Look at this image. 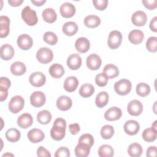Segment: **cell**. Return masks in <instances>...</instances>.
I'll use <instances>...</instances> for the list:
<instances>
[{"mask_svg": "<svg viewBox=\"0 0 157 157\" xmlns=\"http://www.w3.org/2000/svg\"><path fill=\"white\" fill-rule=\"evenodd\" d=\"M66 121L62 118H57L50 130L51 137L56 141L62 140L66 135Z\"/></svg>", "mask_w": 157, "mask_h": 157, "instance_id": "6da1fadb", "label": "cell"}, {"mask_svg": "<svg viewBox=\"0 0 157 157\" xmlns=\"http://www.w3.org/2000/svg\"><path fill=\"white\" fill-rule=\"evenodd\" d=\"M21 15L23 21L29 26H34L37 24L38 21L36 12L28 6L23 9Z\"/></svg>", "mask_w": 157, "mask_h": 157, "instance_id": "7a4b0ae2", "label": "cell"}, {"mask_svg": "<svg viewBox=\"0 0 157 157\" xmlns=\"http://www.w3.org/2000/svg\"><path fill=\"white\" fill-rule=\"evenodd\" d=\"M113 88L115 91L118 94L124 96L130 93L132 88V83L129 80L123 78L116 82Z\"/></svg>", "mask_w": 157, "mask_h": 157, "instance_id": "3957f363", "label": "cell"}, {"mask_svg": "<svg viewBox=\"0 0 157 157\" xmlns=\"http://www.w3.org/2000/svg\"><path fill=\"white\" fill-rule=\"evenodd\" d=\"M53 58V52L48 47L40 48L36 53V58L42 64H47L51 62Z\"/></svg>", "mask_w": 157, "mask_h": 157, "instance_id": "277c9868", "label": "cell"}, {"mask_svg": "<svg viewBox=\"0 0 157 157\" xmlns=\"http://www.w3.org/2000/svg\"><path fill=\"white\" fill-rule=\"evenodd\" d=\"M122 34L119 31H112L108 36L107 44L110 48L116 49L118 48L122 42Z\"/></svg>", "mask_w": 157, "mask_h": 157, "instance_id": "5b68a950", "label": "cell"}, {"mask_svg": "<svg viewBox=\"0 0 157 157\" xmlns=\"http://www.w3.org/2000/svg\"><path fill=\"white\" fill-rule=\"evenodd\" d=\"M25 105V100L20 95L13 96L9 102V110L13 113H17L21 111Z\"/></svg>", "mask_w": 157, "mask_h": 157, "instance_id": "8992f818", "label": "cell"}, {"mask_svg": "<svg viewBox=\"0 0 157 157\" xmlns=\"http://www.w3.org/2000/svg\"><path fill=\"white\" fill-rule=\"evenodd\" d=\"M46 101L45 94L39 91L33 92L30 96L31 104L35 107H40L44 105Z\"/></svg>", "mask_w": 157, "mask_h": 157, "instance_id": "52a82bcc", "label": "cell"}, {"mask_svg": "<svg viewBox=\"0 0 157 157\" xmlns=\"http://www.w3.org/2000/svg\"><path fill=\"white\" fill-rule=\"evenodd\" d=\"M29 82L33 86L40 87L45 84L46 82V77L41 72H34L30 75Z\"/></svg>", "mask_w": 157, "mask_h": 157, "instance_id": "ba28073f", "label": "cell"}, {"mask_svg": "<svg viewBox=\"0 0 157 157\" xmlns=\"http://www.w3.org/2000/svg\"><path fill=\"white\" fill-rule=\"evenodd\" d=\"M127 110L129 114L132 116H139L143 111V105L138 100H132L128 104Z\"/></svg>", "mask_w": 157, "mask_h": 157, "instance_id": "9c48e42d", "label": "cell"}, {"mask_svg": "<svg viewBox=\"0 0 157 157\" xmlns=\"http://www.w3.org/2000/svg\"><path fill=\"white\" fill-rule=\"evenodd\" d=\"M17 45L18 47L23 50H28L32 47L33 40L31 36L27 34H22L18 37Z\"/></svg>", "mask_w": 157, "mask_h": 157, "instance_id": "30bf717a", "label": "cell"}, {"mask_svg": "<svg viewBox=\"0 0 157 157\" xmlns=\"http://www.w3.org/2000/svg\"><path fill=\"white\" fill-rule=\"evenodd\" d=\"M86 63L88 69L92 71H96L101 67L102 61L101 57L98 55L92 53L87 56Z\"/></svg>", "mask_w": 157, "mask_h": 157, "instance_id": "8fae6325", "label": "cell"}, {"mask_svg": "<svg viewBox=\"0 0 157 157\" xmlns=\"http://www.w3.org/2000/svg\"><path fill=\"white\" fill-rule=\"evenodd\" d=\"M147 21V15L142 10H137L134 12L131 16L132 23L137 26H144Z\"/></svg>", "mask_w": 157, "mask_h": 157, "instance_id": "7c38bea8", "label": "cell"}, {"mask_svg": "<svg viewBox=\"0 0 157 157\" xmlns=\"http://www.w3.org/2000/svg\"><path fill=\"white\" fill-rule=\"evenodd\" d=\"M76 9L74 5L72 4L65 2L63 3L59 7V12L64 18H71L73 17L75 13Z\"/></svg>", "mask_w": 157, "mask_h": 157, "instance_id": "4fadbf2b", "label": "cell"}, {"mask_svg": "<svg viewBox=\"0 0 157 157\" xmlns=\"http://www.w3.org/2000/svg\"><path fill=\"white\" fill-rule=\"evenodd\" d=\"M29 140L31 143L37 144L42 142L45 138L44 132L39 129L33 128L28 131L27 134Z\"/></svg>", "mask_w": 157, "mask_h": 157, "instance_id": "5bb4252c", "label": "cell"}, {"mask_svg": "<svg viewBox=\"0 0 157 157\" xmlns=\"http://www.w3.org/2000/svg\"><path fill=\"white\" fill-rule=\"evenodd\" d=\"M123 129L127 134L129 136H134L137 134L139 131L140 124L137 121L130 120L125 122Z\"/></svg>", "mask_w": 157, "mask_h": 157, "instance_id": "9a60e30c", "label": "cell"}, {"mask_svg": "<svg viewBox=\"0 0 157 157\" xmlns=\"http://www.w3.org/2000/svg\"><path fill=\"white\" fill-rule=\"evenodd\" d=\"M122 115L121 110L117 107H111L107 109L104 113V118L106 120L112 121L119 120Z\"/></svg>", "mask_w": 157, "mask_h": 157, "instance_id": "2e32d148", "label": "cell"}, {"mask_svg": "<svg viewBox=\"0 0 157 157\" xmlns=\"http://www.w3.org/2000/svg\"><path fill=\"white\" fill-rule=\"evenodd\" d=\"M66 63L70 69L77 70L82 65V58L79 54L73 53L68 56Z\"/></svg>", "mask_w": 157, "mask_h": 157, "instance_id": "e0dca14e", "label": "cell"}, {"mask_svg": "<svg viewBox=\"0 0 157 157\" xmlns=\"http://www.w3.org/2000/svg\"><path fill=\"white\" fill-rule=\"evenodd\" d=\"M56 105L58 109L60 110L66 111L71 108L72 105V101L69 96L63 95L57 99Z\"/></svg>", "mask_w": 157, "mask_h": 157, "instance_id": "ac0fdd59", "label": "cell"}, {"mask_svg": "<svg viewBox=\"0 0 157 157\" xmlns=\"http://www.w3.org/2000/svg\"><path fill=\"white\" fill-rule=\"evenodd\" d=\"M33 123L32 115L29 113H24L17 118L18 126L23 129H26L31 126Z\"/></svg>", "mask_w": 157, "mask_h": 157, "instance_id": "d6986e66", "label": "cell"}, {"mask_svg": "<svg viewBox=\"0 0 157 157\" xmlns=\"http://www.w3.org/2000/svg\"><path fill=\"white\" fill-rule=\"evenodd\" d=\"M75 47L79 53H84L87 52L90 47V43L89 40L84 37L78 38L75 42Z\"/></svg>", "mask_w": 157, "mask_h": 157, "instance_id": "ffe728a7", "label": "cell"}, {"mask_svg": "<svg viewBox=\"0 0 157 157\" xmlns=\"http://www.w3.org/2000/svg\"><path fill=\"white\" fill-rule=\"evenodd\" d=\"M10 31V20L7 16L0 17V37H6L8 36Z\"/></svg>", "mask_w": 157, "mask_h": 157, "instance_id": "44dd1931", "label": "cell"}, {"mask_svg": "<svg viewBox=\"0 0 157 157\" xmlns=\"http://www.w3.org/2000/svg\"><path fill=\"white\" fill-rule=\"evenodd\" d=\"M14 55V49L13 47L9 44H6L1 47L0 49V56L3 60L7 61L13 58Z\"/></svg>", "mask_w": 157, "mask_h": 157, "instance_id": "7402d4cb", "label": "cell"}, {"mask_svg": "<svg viewBox=\"0 0 157 157\" xmlns=\"http://www.w3.org/2000/svg\"><path fill=\"white\" fill-rule=\"evenodd\" d=\"M144 38V33L139 29H133L128 34V39L131 43L134 45L140 44Z\"/></svg>", "mask_w": 157, "mask_h": 157, "instance_id": "603a6c76", "label": "cell"}, {"mask_svg": "<svg viewBox=\"0 0 157 157\" xmlns=\"http://www.w3.org/2000/svg\"><path fill=\"white\" fill-rule=\"evenodd\" d=\"M78 85V80L75 76H69L67 77L64 82V90L69 92L71 93L74 91Z\"/></svg>", "mask_w": 157, "mask_h": 157, "instance_id": "cb8c5ba5", "label": "cell"}, {"mask_svg": "<svg viewBox=\"0 0 157 157\" xmlns=\"http://www.w3.org/2000/svg\"><path fill=\"white\" fill-rule=\"evenodd\" d=\"M63 33L67 36L75 35L78 31V26L75 22L67 21L64 23L62 27Z\"/></svg>", "mask_w": 157, "mask_h": 157, "instance_id": "d4e9b609", "label": "cell"}, {"mask_svg": "<svg viewBox=\"0 0 157 157\" xmlns=\"http://www.w3.org/2000/svg\"><path fill=\"white\" fill-rule=\"evenodd\" d=\"M26 71L25 64L21 61H15L10 66V72L15 75H22Z\"/></svg>", "mask_w": 157, "mask_h": 157, "instance_id": "484cf974", "label": "cell"}, {"mask_svg": "<svg viewBox=\"0 0 157 157\" xmlns=\"http://www.w3.org/2000/svg\"><path fill=\"white\" fill-rule=\"evenodd\" d=\"M48 72L52 77L55 78H59L64 75V69L61 64L55 63L50 66L48 69Z\"/></svg>", "mask_w": 157, "mask_h": 157, "instance_id": "4316f807", "label": "cell"}, {"mask_svg": "<svg viewBox=\"0 0 157 157\" xmlns=\"http://www.w3.org/2000/svg\"><path fill=\"white\" fill-rule=\"evenodd\" d=\"M101 23L100 18L95 15H89L84 18V25L89 28L98 27Z\"/></svg>", "mask_w": 157, "mask_h": 157, "instance_id": "83f0119b", "label": "cell"}, {"mask_svg": "<svg viewBox=\"0 0 157 157\" xmlns=\"http://www.w3.org/2000/svg\"><path fill=\"white\" fill-rule=\"evenodd\" d=\"M44 20L47 23H52L57 18V14L55 10L52 8H47L42 11V13Z\"/></svg>", "mask_w": 157, "mask_h": 157, "instance_id": "f1b7e54d", "label": "cell"}, {"mask_svg": "<svg viewBox=\"0 0 157 157\" xmlns=\"http://www.w3.org/2000/svg\"><path fill=\"white\" fill-rule=\"evenodd\" d=\"M109 78H113L119 75V69L118 67L113 64L105 65L103 69V72Z\"/></svg>", "mask_w": 157, "mask_h": 157, "instance_id": "f546056e", "label": "cell"}, {"mask_svg": "<svg viewBox=\"0 0 157 157\" xmlns=\"http://www.w3.org/2000/svg\"><path fill=\"white\" fill-rule=\"evenodd\" d=\"M143 153V149L140 144L134 142L130 144L128 148V153L132 157H139Z\"/></svg>", "mask_w": 157, "mask_h": 157, "instance_id": "4dcf8cb0", "label": "cell"}, {"mask_svg": "<svg viewBox=\"0 0 157 157\" xmlns=\"http://www.w3.org/2000/svg\"><path fill=\"white\" fill-rule=\"evenodd\" d=\"M109 94L105 91L99 93L95 99V103L98 107L102 108L105 106L109 102Z\"/></svg>", "mask_w": 157, "mask_h": 157, "instance_id": "1f68e13d", "label": "cell"}, {"mask_svg": "<svg viewBox=\"0 0 157 157\" xmlns=\"http://www.w3.org/2000/svg\"><path fill=\"white\" fill-rule=\"evenodd\" d=\"M52 118V114L47 110H41L37 114V120L38 122L42 124H47L49 123L51 121Z\"/></svg>", "mask_w": 157, "mask_h": 157, "instance_id": "d6a6232c", "label": "cell"}, {"mask_svg": "<svg viewBox=\"0 0 157 157\" xmlns=\"http://www.w3.org/2000/svg\"><path fill=\"white\" fill-rule=\"evenodd\" d=\"M90 148L86 145L78 143L75 148V155L77 157H86L90 154Z\"/></svg>", "mask_w": 157, "mask_h": 157, "instance_id": "836d02e7", "label": "cell"}, {"mask_svg": "<svg viewBox=\"0 0 157 157\" xmlns=\"http://www.w3.org/2000/svg\"><path fill=\"white\" fill-rule=\"evenodd\" d=\"M20 132L16 128H10L6 132V137L10 142H16L20 139Z\"/></svg>", "mask_w": 157, "mask_h": 157, "instance_id": "e575fe53", "label": "cell"}, {"mask_svg": "<svg viewBox=\"0 0 157 157\" xmlns=\"http://www.w3.org/2000/svg\"><path fill=\"white\" fill-rule=\"evenodd\" d=\"M98 153L100 157H112L114 155V150L112 146L104 144L100 146Z\"/></svg>", "mask_w": 157, "mask_h": 157, "instance_id": "d590c367", "label": "cell"}, {"mask_svg": "<svg viewBox=\"0 0 157 157\" xmlns=\"http://www.w3.org/2000/svg\"><path fill=\"white\" fill-rule=\"evenodd\" d=\"M94 92V86L90 83H84L79 89V94L83 98H88Z\"/></svg>", "mask_w": 157, "mask_h": 157, "instance_id": "8d00e7d4", "label": "cell"}, {"mask_svg": "<svg viewBox=\"0 0 157 157\" xmlns=\"http://www.w3.org/2000/svg\"><path fill=\"white\" fill-rule=\"evenodd\" d=\"M157 136V131L154 130L151 127L144 130L142 137L143 139L147 142H151L156 140Z\"/></svg>", "mask_w": 157, "mask_h": 157, "instance_id": "74e56055", "label": "cell"}, {"mask_svg": "<svg viewBox=\"0 0 157 157\" xmlns=\"http://www.w3.org/2000/svg\"><path fill=\"white\" fill-rule=\"evenodd\" d=\"M151 89L150 86L145 83H139L136 85V91L137 94L141 97H145L150 93Z\"/></svg>", "mask_w": 157, "mask_h": 157, "instance_id": "f35d334b", "label": "cell"}, {"mask_svg": "<svg viewBox=\"0 0 157 157\" xmlns=\"http://www.w3.org/2000/svg\"><path fill=\"white\" fill-rule=\"evenodd\" d=\"M100 133L104 139H110L114 134V128L111 125L105 124L101 128Z\"/></svg>", "mask_w": 157, "mask_h": 157, "instance_id": "ab89813d", "label": "cell"}, {"mask_svg": "<svg viewBox=\"0 0 157 157\" xmlns=\"http://www.w3.org/2000/svg\"><path fill=\"white\" fill-rule=\"evenodd\" d=\"M43 39L45 42L50 45H55L58 42L57 36L52 31L45 32L43 35Z\"/></svg>", "mask_w": 157, "mask_h": 157, "instance_id": "60d3db41", "label": "cell"}, {"mask_svg": "<svg viewBox=\"0 0 157 157\" xmlns=\"http://www.w3.org/2000/svg\"><path fill=\"white\" fill-rule=\"evenodd\" d=\"M94 138H93V136L90 134L86 133V134H82L80 137L78 143L86 145L91 148L93 146V145L94 144Z\"/></svg>", "mask_w": 157, "mask_h": 157, "instance_id": "b9f144b4", "label": "cell"}, {"mask_svg": "<svg viewBox=\"0 0 157 157\" xmlns=\"http://www.w3.org/2000/svg\"><path fill=\"white\" fill-rule=\"evenodd\" d=\"M146 48L150 52H156L157 51V37H150L146 41Z\"/></svg>", "mask_w": 157, "mask_h": 157, "instance_id": "7bdbcfd3", "label": "cell"}, {"mask_svg": "<svg viewBox=\"0 0 157 157\" xmlns=\"http://www.w3.org/2000/svg\"><path fill=\"white\" fill-rule=\"evenodd\" d=\"M108 77L104 73L101 72L97 74L95 77V82L98 86L103 87L107 85L108 82Z\"/></svg>", "mask_w": 157, "mask_h": 157, "instance_id": "ee69618b", "label": "cell"}, {"mask_svg": "<svg viewBox=\"0 0 157 157\" xmlns=\"http://www.w3.org/2000/svg\"><path fill=\"white\" fill-rule=\"evenodd\" d=\"M55 157H69L70 156V151L66 147H61L56 150L55 153Z\"/></svg>", "mask_w": 157, "mask_h": 157, "instance_id": "f6af8a7d", "label": "cell"}, {"mask_svg": "<svg viewBox=\"0 0 157 157\" xmlns=\"http://www.w3.org/2000/svg\"><path fill=\"white\" fill-rule=\"evenodd\" d=\"M93 4L94 7L99 10H104L108 5L107 0H93Z\"/></svg>", "mask_w": 157, "mask_h": 157, "instance_id": "bcb514c9", "label": "cell"}, {"mask_svg": "<svg viewBox=\"0 0 157 157\" xmlns=\"http://www.w3.org/2000/svg\"><path fill=\"white\" fill-rule=\"evenodd\" d=\"M142 2L144 6L149 10H153L157 7L156 0H142Z\"/></svg>", "mask_w": 157, "mask_h": 157, "instance_id": "7dc6e473", "label": "cell"}, {"mask_svg": "<svg viewBox=\"0 0 157 157\" xmlns=\"http://www.w3.org/2000/svg\"><path fill=\"white\" fill-rule=\"evenodd\" d=\"M37 155L39 157H41V156L50 157L51 153L47 149H46L42 146H40L37 150Z\"/></svg>", "mask_w": 157, "mask_h": 157, "instance_id": "c3c4849f", "label": "cell"}, {"mask_svg": "<svg viewBox=\"0 0 157 157\" xmlns=\"http://www.w3.org/2000/svg\"><path fill=\"white\" fill-rule=\"evenodd\" d=\"M10 80L8 78L5 77H1L0 78V88L8 90L10 86Z\"/></svg>", "mask_w": 157, "mask_h": 157, "instance_id": "681fc988", "label": "cell"}, {"mask_svg": "<svg viewBox=\"0 0 157 157\" xmlns=\"http://www.w3.org/2000/svg\"><path fill=\"white\" fill-rule=\"evenodd\" d=\"M69 132H71V134L75 135L80 131V126L78 124L72 123V124H70L69 125Z\"/></svg>", "mask_w": 157, "mask_h": 157, "instance_id": "f907efd6", "label": "cell"}, {"mask_svg": "<svg viewBox=\"0 0 157 157\" xmlns=\"http://www.w3.org/2000/svg\"><path fill=\"white\" fill-rule=\"evenodd\" d=\"M156 147L150 146L147 150V156H156Z\"/></svg>", "mask_w": 157, "mask_h": 157, "instance_id": "816d5d0a", "label": "cell"}, {"mask_svg": "<svg viewBox=\"0 0 157 157\" xmlns=\"http://www.w3.org/2000/svg\"><path fill=\"white\" fill-rule=\"evenodd\" d=\"M156 24H157V17H155L151 19L150 21L149 27L151 31L153 32L156 33L157 32V27H156Z\"/></svg>", "mask_w": 157, "mask_h": 157, "instance_id": "f5cc1de1", "label": "cell"}, {"mask_svg": "<svg viewBox=\"0 0 157 157\" xmlns=\"http://www.w3.org/2000/svg\"><path fill=\"white\" fill-rule=\"evenodd\" d=\"M8 96V90L0 88V101L1 102L6 99Z\"/></svg>", "mask_w": 157, "mask_h": 157, "instance_id": "db71d44e", "label": "cell"}, {"mask_svg": "<svg viewBox=\"0 0 157 157\" xmlns=\"http://www.w3.org/2000/svg\"><path fill=\"white\" fill-rule=\"evenodd\" d=\"M23 2V0H8V3L13 7L19 6Z\"/></svg>", "mask_w": 157, "mask_h": 157, "instance_id": "11a10c76", "label": "cell"}, {"mask_svg": "<svg viewBox=\"0 0 157 157\" xmlns=\"http://www.w3.org/2000/svg\"><path fill=\"white\" fill-rule=\"evenodd\" d=\"M46 2L45 0H31V2L36 6H41Z\"/></svg>", "mask_w": 157, "mask_h": 157, "instance_id": "9f6ffc18", "label": "cell"}, {"mask_svg": "<svg viewBox=\"0 0 157 157\" xmlns=\"http://www.w3.org/2000/svg\"><path fill=\"white\" fill-rule=\"evenodd\" d=\"M156 122H157V121H156V120H155V121L153 122V123L152 124V125H151V128H152L154 130H155L156 131H157V125H156Z\"/></svg>", "mask_w": 157, "mask_h": 157, "instance_id": "6f0895ef", "label": "cell"}, {"mask_svg": "<svg viewBox=\"0 0 157 157\" xmlns=\"http://www.w3.org/2000/svg\"><path fill=\"white\" fill-rule=\"evenodd\" d=\"M7 155H12V156H13V155H12V154H9V153H6V154H4L2 156H7Z\"/></svg>", "mask_w": 157, "mask_h": 157, "instance_id": "680465c9", "label": "cell"}]
</instances>
